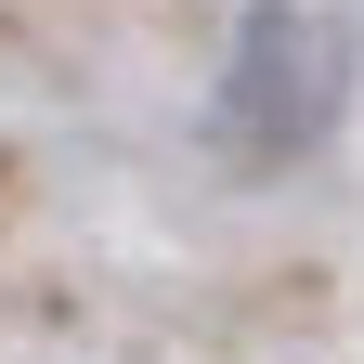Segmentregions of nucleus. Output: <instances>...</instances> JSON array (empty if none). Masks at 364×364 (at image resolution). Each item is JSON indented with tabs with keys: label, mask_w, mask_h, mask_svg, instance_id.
Listing matches in <instances>:
<instances>
[{
	"label": "nucleus",
	"mask_w": 364,
	"mask_h": 364,
	"mask_svg": "<svg viewBox=\"0 0 364 364\" xmlns=\"http://www.w3.org/2000/svg\"><path fill=\"white\" fill-rule=\"evenodd\" d=\"M351 105V26L326 0H247L221 53V144L235 156H312Z\"/></svg>",
	"instance_id": "obj_1"
}]
</instances>
